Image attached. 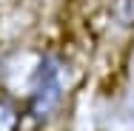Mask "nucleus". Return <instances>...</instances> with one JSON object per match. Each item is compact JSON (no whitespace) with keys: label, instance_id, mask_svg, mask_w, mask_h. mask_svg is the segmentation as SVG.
<instances>
[{"label":"nucleus","instance_id":"f257e3e1","mask_svg":"<svg viewBox=\"0 0 134 131\" xmlns=\"http://www.w3.org/2000/svg\"><path fill=\"white\" fill-rule=\"evenodd\" d=\"M60 103H63V63L54 54H46L34 71V80H31L26 114L34 123H46L54 117Z\"/></svg>","mask_w":134,"mask_h":131},{"label":"nucleus","instance_id":"f03ea898","mask_svg":"<svg viewBox=\"0 0 134 131\" xmlns=\"http://www.w3.org/2000/svg\"><path fill=\"white\" fill-rule=\"evenodd\" d=\"M20 126H23L20 108L12 103V100L0 97V131H20Z\"/></svg>","mask_w":134,"mask_h":131}]
</instances>
